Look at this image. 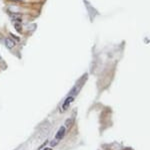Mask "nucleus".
I'll return each instance as SVG.
<instances>
[{"label":"nucleus","instance_id":"nucleus-3","mask_svg":"<svg viewBox=\"0 0 150 150\" xmlns=\"http://www.w3.org/2000/svg\"><path fill=\"white\" fill-rule=\"evenodd\" d=\"M4 44H5V47L8 50H12V48L15 47V42L13 39H11L10 37H7L4 39Z\"/></svg>","mask_w":150,"mask_h":150},{"label":"nucleus","instance_id":"nucleus-6","mask_svg":"<svg viewBox=\"0 0 150 150\" xmlns=\"http://www.w3.org/2000/svg\"><path fill=\"white\" fill-rule=\"evenodd\" d=\"M8 9H9V11H10V13H19V12H20V8H19V7L10 6Z\"/></svg>","mask_w":150,"mask_h":150},{"label":"nucleus","instance_id":"nucleus-2","mask_svg":"<svg viewBox=\"0 0 150 150\" xmlns=\"http://www.w3.org/2000/svg\"><path fill=\"white\" fill-rule=\"evenodd\" d=\"M65 131H66V127H65V126H62V127L59 128L58 132L56 133V135H55V138L53 139L51 142H50V145H51L52 147H54L55 145H56L58 142L60 141V140L63 138L64 135H65Z\"/></svg>","mask_w":150,"mask_h":150},{"label":"nucleus","instance_id":"nucleus-8","mask_svg":"<svg viewBox=\"0 0 150 150\" xmlns=\"http://www.w3.org/2000/svg\"><path fill=\"white\" fill-rule=\"evenodd\" d=\"M10 1H13V2H18V3H20V2H24L25 0H10Z\"/></svg>","mask_w":150,"mask_h":150},{"label":"nucleus","instance_id":"nucleus-4","mask_svg":"<svg viewBox=\"0 0 150 150\" xmlns=\"http://www.w3.org/2000/svg\"><path fill=\"white\" fill-rule=\"evenodd\" d=\"M10 18L13 22H15V21L22 22V15L19 13H10Z\"/></svg>","mask_w":150,"mask_h":150},{"label":"nucleus","instance_id":"nucleus-10","mask_svg":"<svg viewBox=\"0 0 150 150\" xmlns=\"http://www.w3.org/2000/svg\"><path fill=\"white\" fill-rule=\"evenodd\" d=\"M0 60H1V55H0Z\"/></svg>","mask_w":150,"mask_h":150},{"label":"nucleus","instance_id":"nucleus-1","mask_svg":"<svg viewBox=\"0 0 150 150\" xmlns=\"http://www.w3.org/2000/svg\"><path fill=\"white\" fill-rule=\"evenodd\" d=\"M83 83H84V81L79 82L76 86H74L73 88H72V90L70 91L68 95L66 96V98H65V100L63 101V103H62L61 106H60V111H61L62 113L65 112V111L70 107V105L73 103V101L75 100V98H76L77 94L79 93V91H80V88H81L82 85H83Z\"/></svg>","mask_w":150,"mask_h":150},{"label":"nucleus","instance_id":"nucleus-7","mask_svg":"<svg viewBox=\"0 0 150 150\" xmlns=\"http://www.w3.org/2000/svg\"><path fill=\"white\" fill-rule=\"evenodd\" d=\"M9 37H10L11 39H13L14 42H20V37L17 36V35H15V34H13V33H9Z\"/></svg>","mask_w":150,"mask_h":150},{"label":"nucleus","instance_id":"nucleus-5","mask_svg":"<svg viewBox=\"0 0 150 150\" xmlns=\"http://www.w3.org/2000/svg\"><path fill=\"white\" fill-rule=\"evenodd\" d=\"M13 26L15 28V30L19 33H22L23 31V26H22V22H19V21H15L13 22Z\"/></svg>","mask_w":150,"mask_h":150},{"label":"nucleus","instance_id":"nucleus-9","mask_svg":"<svg viewBox=\"0 0 150 150\" xmlns=\"http://www.w3.org/2000/svg\"><path fill=\"white\" fill-rule=\"evenodd\" d=\"M45 150H50V148H46V149H45Z\"/></svg>","mask_w":150,"mask_h":150}]
</instances>
